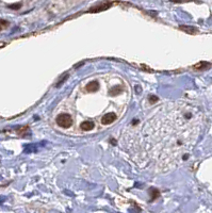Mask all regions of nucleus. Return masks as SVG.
I'll return each mask as SVG.
<instances>
[{
  "instance_id": "obj_1",
  "label": "nucleus",
  "mask_w": 212,
  "mask_h": 213,
  "mask_svg": "<svg viewBox=\"0 0 212 213\" xmlns=\"http://www.w3.org/2000/svg\"><path fill=\"white\" fill-rule=\"evenodd\" d=\"M57 123L62 128H69L71 126V124H73V119H71V117L68 114L62 113L57 117Z\"/></svg>"
},
{
  "instance_id": "obj_2",
  "label": "nucleus",
  "mask_w": 212,
  "mask_h": 213,
  "mask_svg": "<svg viewBox=\"0 0 212 213\" xmlns=\"http://www.w3.org/2000/svg\"><path fill=\"white\" fill-rule=\"evenodd\" d=\"M114 121H116V114L111 112V113H107L104 116L101 118V123L104 125H110L112 124Z\"/></svg>"
},
{
  "instance_id": "obj_3",
  "label": "nucleus",
  "mask_w": 212,
  "mask_h": 213,
  "mask_svg": "<svg viewBox=\"0 0 212 213\" xmlns=\"http://www.w3.org/2000/svg\"><path fill=\"white\" fill-rule=\"evenodd\" d=\"M94 128V123L90 122V121H85L81 124V129L84 130V131H89V130H92Z\"/></svg>"
},
{
  "instance_id": "obj_4",
  "label": "nucleus",
  "mask_w": 212,
  "mask_h": 213,
  "mask_svg": "<svg viewBox=\"0 0 212 213\" xmlns=\"http://www.w3.org/2000/svg\"><path fill=\"white\" fill-rule=\"evenodd\" d=\"M111 7V3H104L101 6H98L96 7H93L92 10H90V12H99V11H104V10L109 9Z\"/></svg>"
},
{
  "instance_id": "obj_5",
  "label": "nucleus",
  "mask_w": 212,
  "mask_h": 213,
  "mask_svg": "<svg viewBox=\"0 0 212 213\" xmlns=\"http://www.w3.org/2000/svg\"><path fill=\"white\" fill-rule=\"evenodd\" d=\"M98 89H99V84H98V82H96V81H92L91 83H89L88 86H86V90H88L89 92H96Z\"/></svg>"
},
{
  "instance_id": "obj_6",
  "label": "nucleus",
  "mask_w": 212,
  "mask_h": 213,
  "mask_svg": "<svg viewBox=\"0 0 212 213\" xmlns=\"http://www.w3.org/2000/svg\"><path fill=\"white\" fill-rule=\"evenodd\" d=\"M180 29L189 34H194L197 32V29L194 28V27H191V26H180Z\"/></svg>"
},
{
  "instance_id": "obj_7",
  "label": "nucleus",
  "mask_w": 212,
  "mask_h": 213,
  "mask_svg": "<svg viewBox=\"0 0 212 213\" xmlns=\"http://www.w3.org/2000/svg\"><path fill=\"white\" fill-rule=\"evenodd\" d=\"M210 66V64L209 63H206V62H200V63H198L197 65H195L194 66V68L196 69H205L206 67H209Z\"/></svg>"
},
{
  "instance_id": "obj_8",
  "label": "nucleus",
  "mask_w": 212,
  "mask_h": 213,
  "mask_svg": "<svg viewBox=\"0 0 212 213\" xmlns=\"http://www.w3.org/2000/svg\"><path fill=\"white\" fill-rule=\"evenodd\" d=\"M122 91H123V87L118 86L117 89H116V87H114V89H112L111 91H110V94H111V95H117V94H119Z\"/></svg>"
},
{
  "instance_id": "obj_9",
  "label": "nucleus",
  "mask_w": 212,
  "mask_h": 213,
  "mask_svg": "<svg viewBox=\"0 0 212 213\" xmlns=\"http://www.w3.org/2000/svg\"><path fill=\"white\" fill-rule=\"evenodd\" d=\"M7 26H9V22H7V21H2V19H0V30L6 29Z\"/></svg>"
},
{
  "instance_id": "obj_10",
  "label": "nucleus",
  "mask_w": 212,
  "mask_h": 213,
  "mask_svg": "<svg viewBox=\"0 0 212 213\" xmlns=\"http://www.w3.org/2000/svg\"><path fill=\"white\" fill-rule=\"evenodd\" d=\"M10 7H11V9H14V10H17V9H19V7H21V4H19V3L12 4V6H10Z\"/></svg>"
},
{
  "instance_id": "obj_11",
  "label": "nucleus",
  "mask_w": 212,
  "mask_h": 213,
  "mask_svg": "<svg viewBox=\"0 0 212 213\" xmlns=\"http://www.w3.org/2000/svg\"><path fill=\"white\" fill-rule=\"evenodd\" d=\"M149 100H150L151 102H154V101H157V100H158V98H157V97H154V96H153V95H151V96L149 97Z\"/></svg>"
},
{
  "instance_id": "obj_12",
  "label": "nucleus",
  "mask_w": 212,
  "mask_h": 213,
  "mask_svg": "<svg viewBox=\"0 0 212 213\" xmlns=\"http://www.w3.org/2000/svg\"><path fill=\"white\" fill-rule=\"evenodd\" d=\"M3 46H4L3 43H0V48H1V47H3Z\"/></svg>"
}]
</instances>
